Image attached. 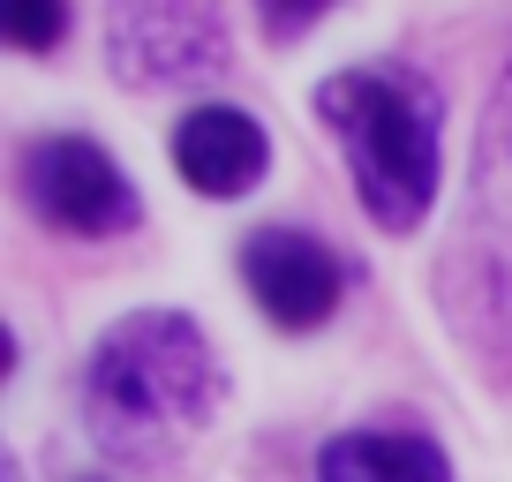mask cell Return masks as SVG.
Returning <instances> with one entry per match:
<instances>
[{
  "instance_id": "30bf717a",
  "label": "cell",
  "mask_w": 512,
  "mask_h": 482,
  "mask_svg": "<svg viewBox=\"0 0 512 482\" xmlns=\"http://www.w3.org/2000/svg\"><path fill=\"white\" fill-rule=\"evenodd\" d=\"M497 151L512 159V68H505V91H497Z\"/></svg>"
},
{
  "instance_id": "ba28073f",
  "label": "cell",
  "mask_w": 512,
  "mask_h": 482,
  "mask_svg": "<svg viewBox=\"0 0 512 482\" xmlns=\"http://www.w3.org/2000/svg\"><path fill=\"white\" fill-rule=\"evenodd\" d=\"M61 31H68V8H46V0H16V8H0V38L23 46V53L61 46Z\"/></svg>"
},
{
  "instance_id": "8992f818",
  "label": "cell",
  "mask_w": 512,
  "mask_h": 482,
  "mask_svg": "<svg viewBox=\"0 0 512 482\" xmlns=\"http://www.w3.org/2000/svg\"><path fill=\"white\" fill-rule=\"evenodd\" d=\"M264 159H272V144H264V129H256L241 106H196L181 113L174 129V174L189 181L196 196H241L264 181Z\"/></svg>"
},
{
  "instance_id": "5b68a950",
  "label": "cell",
  "mask_w": 512,
  "mask_h": 482,
  "mask_svg": "<svg viewBox=\"0 0 512 482\" xmlns=\"http://www.w3.org/2000/svg\"><path fill=\"white\" fill-rule=\"evenodd\" d=\"M106 53L128 83H196L219 68L226 38H219V16L204 8H121L106 31Z\"/></svg>"
},
{
  "instance_id": "3957f363",
  "label": "cell",
  "mask_w": 512,
  "mask_h": 482,
  "mask_svg": "<svg viewBox=\"0 0 512 482\" xmlns=\"http://www.w3.org/2000/svg\"><path fill=\"white\" fill-rule=\"evenodd\" d=\"M23 196H31V211L46 226L83 234V241L121 234V226L136 219L128 174L91 144V136H46V144L23 151Z\"/></svg>"
},
{
  "instance_id": "7a4b0ae2",
  "label": "cell",
  "mask_w": 512,
  "mask_h": 482,
  "mask_svg": "<svg viewBox=\"0 0 512 482\" xmlns=\"http://www.w3.org/2000/svg\"><path fill=\"white\" fill-rule=\"evenodd\" d=\"M317 113L339 129V151H347V174L362 189L369 219L384 234L422 226L437 196V121H445L437 83L415 68H347L317 91Z\"/></svg>"
},
{
  "instance_id": "6da1fadb",
  "label": "cell",
  "mask_w": 512,
  "mask_h": 482,
  "mask_svg": "<svg viewBox=\"0 0 512 482\" xmlns=\"http://www.w3.org/2000/svg\"><path fill=\"white\" fill-rule=\"evenodd\" d=\"M211 407H219V354L196 317L136 309L98 339L91 377H83V422L98 452L128 467H166L174 452H189Z\"/></svg>"
},
{
  "instance_id": "277c9868",
  "label": "cell",
  "mask_w": 512,
  "mask_h": 482,
  "mask_svg": "<svg viewBox=\"0 0 512 482\" xmlns=\"http://www.w3.org/2000/svg\"><path fill=\"white\" fill-rule=\"evenodd\" d=\"M241 279H249L256 309H264L279 332H317L339 309V294H347L339 257L317 234H294V226H264V234L241 249Z\"/></svg>"
},
{
  "instance_id": "52a82bcc",
  "label": "cell",
  "mask_w": 512,
  "mask_h": 482,
  "mask_svg": "<svg viewBox=\"0 0 512 482\" xmlns=\"http://www.w3.org/2000/svg\"><path fill=\"white\" fill-rule=\"evenodd\" d=\"M317 482H452V467L415 430H347L317 452Z\"/></svg>"
},
{
  "instance_id": "9c48e42d",
  "label": "cell",
  "mask_w": 512,
  "mask_h": 482,
  "mask_svg": "<svg viewBox=\"0 0 512 482\" xmlns=\"http://www.w3.org/2000/svg\"><path fill=\"white\" fill-rule=\"evenodd\" d=\"M264 16H272V38H294V31H309L324 8H264Z\"/></svg>"
}]
</instances>
